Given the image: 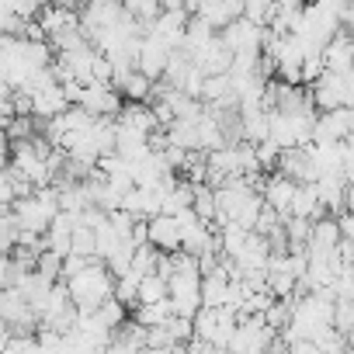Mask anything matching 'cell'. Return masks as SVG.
Segmentation results:
<instances>
[{
  "label": "cell",
  "instance_id": "5b68a950",
  "mask_svg": "<svg viewBox=\"0 0 354 354\" xmlns=\"http://www.w3.org/2000/svg\"><path fill=\"white\" fill-rule=\"evenodd\" d=\"M295 181H292V177H285L281 170H274L271 177H268V181L261 185V198H264V205L268 209H274L278 216H281V223L292 216V198H295Z\"/></svg>",
  "mask_w": 354,
  "mask_h": 354
},
{
  "label": "cell",
  "instance_id": "484cf974",
  "mask_svg": "<svg viewBox=\"0 0 354 354\" xmlns=\"http://www.w3.org/2000/svg\"><path fill=\"white\" fill-rule=\"evenodd\" d=\"M278 160H281V149H278L271 139L257 142V163H261V170H274V167H278Z\"/></svg>",
  "mask_w": 354,
  "mask_h": 354
},
{
  "label": "cell",
  "instance_id": "44dd1931",
  "mask_svg": "<svg viewBox=\"0 0 354 354\" xmlns=\"http://www.w3.org/2000/svg\"><path fill=\"white\" fill-rule=\"evenodd\" d=\"M70 254L87 257V261H94V257H97V236H94V230H91V226H77V230H73Z\"/></svg>",
  "mask_w": 354,
  "mask_h": 354
},
{
  "label": "cell",
  "instance_id": "7c38bea8",
  "mask_svg": "<svg viewBox=\"0 0 354 354\" xmlns=\"http://www.w3.org/2000/svg\"><path fill=\"white\" fill-rule=\"evenodd\" d=\"M323 66L330 73H351L354 70V39L347 32H337L323 49Z\"/></svg>",
  "mask_w": 354,
  "mask_h": 354
},
{
  "label": "cell",
  "instance_id": "4316f807",
  "mask_svg": "<svg viewBox=\"0 0 354 354\" xmlns=\"http://www.w3.org/2000/svg\"><path fill=\"white\" fill-rule=\"evenodd\" d=\"M323 73H326L323 56H306V59H302V84H309V87H313Z\"/></svg>",
  "mask_w": 354,
  "mask_h": 354
},
{
  "label": "cell",
  "instance_id": "52a82bcc",
  "mask_svg": "<svg viewBox=\"0 0 354 354\" xmlns=\"http://www.w3.org/2000/svg\"><path fill=\"white\" fill-rule=\"evenodd\" d=\"M80 108L91 111L94 118H115L122 111V94L111 84H87L80 94Z\"/></svg>",
  "mask_w": 354,
  "mask_h": 354
},
{
  "label": "cell",
  "instance_id": "8fae6325",
  "mask_svg": "<svg viewBox=\"0 0 354 354\" xmlns=\"http://www.w3.org/2000/svg\"><path fill=\"white\" fill-rule=\"evenodd\" d=\"M111 87H115L125 101H153V87H156V84L132 66V70H115Z\"/></svg>",
  "mask_w": 354,
  "mask_h": 354
},
{
  "label": "cell",
  "instance_id": "603a6c76",
  "mask_svg": "<svg viewBox=\"0 0 354 354\" xmlns=\"http://www.w3.org/2000/svg\"><path fill=\"white\" fill-rule=\"evenodd\" d=\"M274 11H278V0H243V18L254 25H268Z\"/></svg>",
  "mask_w": 354,
  "mask_h": 354
},
{
  "label": "cell",
  "instance_id": "f1b7e54d",
  "mask_svg": "<svg viewBox=\"0 0 354 354\" xmlns=\"http://www.w3.org/2000/svg\"><path fill=\"white\" fill-rule=\"evenodd\" d=\"M340 32H347L351 39H354V0L344 8V15H340Z\"/></svg>",
  "mask_w": 354,
  "mask_h": 354
},
{
  "label": "cell",
  "instance_id": "5bb4252c",
  "mask_svg": "<svg viewBox=\"0 0 354 354\" xmlns=\"http://www.w3.org/2000/svg\"><path fill=\"white\" fill-rule=\"evenodd\" d=\"M347 177L344 174H323L316 177V195H319V205L326 212H347L344 209V198H347Z\"/></svg>",
  "mask_w": 354,
  "mask_h": 354
},
{
  "label": "cell",
  "instance_id": "ba28073f",
  "mask_svg": "<svg viewBox=\"0 0 354 354\" xmlns=\"http://www.w3.org/2000/svg\"><path fill=\"white\" fill-rule=\"evenodd\" d=\"M146 230H149V247H156L160 254H177L181 250V226H177L174 216H153L146 219Z\"/></svg>",
  "mask_w": 354,
  "mask_h": 354
},
{
  "label": "cell",
  "instance_id": "ac0fdd59",
  "mask_svg": "<svg viewBox=\"0 0 354 354\" xmlns=\"http://www.w3.org/2000/svg\"><path fill=\"white\" fill-rule=\"evenodd\" d=\"M167 299V278L156 271V274H146L139 278V295H136V306H149V302H160Z\"/></svg>",
  "mask_w": 354,
  "mask_h": 354
},
{
  "label": "cell",
  "instance_id": "f546056e",
  "mask_svg": "<svg viewBox=\"0 0 354 354\" xmlns=\"http://www.w3.org/2000/svg\"><path fill=\"white\" fill-rule=\"evenodd\" d=\"M340 233H344V240L354 243V212H344L340 216Z\"/></svg>",
  "mask_w": 354,
  "mask_h": 354
},
{
  "label": "cell",
  "instance_id": "d6986e66",
  "mask_svg": "<svg viewBox=\"0 0 354 354\" xmlns=\"http://www.w3.org/2000/svg\"><path fill=\"white\" fill-rule=\"evenodd\" d=\"M156 268H160V250L149 247V243L136 247V254H132V268H129V271H136L139 278H146V274H156Z\"/></svg>",
  "mask_w": 354,
  "mask_h": 354
},
{
  "label": "cell",
  "instance_id": "e0dca14e",
  "mask_svg": "<svg viewBox=\"0 0 354 354\" xmlns=\"http://www.w3.org/2000/svg\"><path fill=\"white\" fill-rule=\"evenodd\" d=\"M35 21H39V28L46 32V39H53V35H59V32L80 25V18H77L73 11H63V8H53V4H46V8L39 11Z\"/></svg>",
  "mask_w": 354,
  "mask_h": 354
},
{
  "label": "cell",
  "instance_id": "7a4b0ae2",
  "mask_svg": "<svg viewBox=\"0 0 354 354\" xmlns=\"http://www.w3.org/2000/svg\"><path fill=\"white\" fill-rule=\"evenodd\" d=\"M313 104L319 111H333V108H354V70L351 73H323L313 91H309Z\"/></svg>",
  "mask_w": 354,
  "mask_h": 354
},
{
  "label": "cell",
  "instance_id": "2e32d148",
  "mask_svg": "<svg viewBox=\"0 0 354 354\" xmlns=\"http://www.w3.org/2000/svg\"><path fill=\"white\" fill-rule=\"evenodd\" d=\"M323 212H326V209L319 205L316 185H299V188H295V198H292V216L316 223V219H323Z\"/></svg>",
  "mask_w": 354,
  "mask_h": 354
},
{
  "label": "cell",
  "instance_id": "6da1fadb",
  "mask_svg": "<svg viewBox=\"0 0 354 354\" xmlns=\"http://www.w3.org/2000/svg\"><path fill=\"white\" fill-rule=\"evenodd\" d=\"M66 288H70V299L80 313H97L111 295H115V274L108 271L104 261H91L84 271H77L73 278H66Z\"/></svg>",
  "mask_w": 354,
  "mask_h": 354
},
{
  "label": "cell",
  "instance_id": "ffe728a7",
  "mask_svg": "<svg viewBox=\"0 0 354 354\" xmlns=\"http://www.w3.org/2000/svg\"><path fill=\"white\" fill-rule=\"evenodd\" d=\"M122 8H125V15H132L142 28H149L153 18L160 15V0H122Z\"/></svg>",
  "mask_w": 354,
  "mask_h": 354
},
{
  "label": "cell",
  "instance_id": "4dcf8cb0",
  "mask_svg": "<svg viewBox=\"0 0 354 354\" xmlns=\"http://www.w3.org/2000/svg\"><path fill=\"white\" fill-rule=\"evenodd\" d=\"M160 11H188V0H160Z\"/></svg>",
  "mask_w": 354,
  "mask_h": 354
},
{
  "label": "cell",
  "instance_id": "7402d4cb",
  "mask_svg": "<svg viewBox=\"0 0 354 354\" xmlns=\"http://www.w3.org/2000/svg\"><path fill=\"white\" fill-rule=\"evenodd\" d=\"M97 316H101V323H104V326L118 330V326H125V323H129V306H125V302H118V299L111 295V299L97 309Z\"/></svg>",
  "mask_w": 354,
  "mask_h": 354
},
{
  "label": "cell",
  "instance_id": "8992f818",
  "mask_svg": "<svg viewBox=\"0 0 354 354\" xmlns=\"http://www.w3.org/2000/svg\"><path fill=\"white\" fill-rule=\"evenodd\" d=\"M170 46H163L160 39H153V35H142V42H139V53H136V70L139 73H146L153 84L156 80H163V70H167V63H170Z\"/></svg>",
  "mask_w": 354,
  "mask_h": 354
},
{
  "label": "cell",
  "instance_id": "9c48e42d",
  "mask_svg": "<svg viewBox=\"0 0 354 354\" xmlns=\"http://www.w3.org/2000/svg\"><path fill=\"white\" fill-rule=\"evenodd\" d=\"M192 59H195V66L205 73V77H223V73H230V66H233V53L226 49V42L216 35L209 46H202L198 53H192Z\"/></svg>",
  "mask_w": 354,
  "mask_h": 354
},
{
  "label": "cell",
  "instance_id": "277c9868",
  "mask_svg": "<svg viewBox=\"0 0 354 354\" xmlns=\"http://www.w3.org/2000/svg\"><path fill=\"white\" fill-rule=\"evenodd\" d=\"M219 39L226 42V49L236 56V53H254V56H261L264 53V42H268V28L264 25H254V21H247V18H236L233 25H226L223 32H219Z\"/></svg>",
  "mask_w": 354,
  "mask_h": 354
},
{
  "label": "cell",
  "instance_id": "cb8c5ba5",
  "mask_svg": "<svg viewBox=\"0 0 354 354\" xmlns=\"http://www.w3.org/2000/svg\"><path fill=\"white\" fill-rule=\"evenodd\" d=\"M333 330L344 333V337L354 333V302H347V299L333 302Z\"/></svg>",
  "mask_w": 354,
  "mask_h": 354
},
{
  "label": "cell",
  "instance_id": "30bf717a",
  "mask_svg": "<svg viewBox=\"0 0 354 354\" xmlns=\"http://www.w3.org/2000/svg\"><path fill=\"white\" fill-rule=\"evenodd\" d=\"M115 125L118 129H129V132H139V136H153L160 122H156V115H153V108L146 101H129L115 115Z\"/></svg>",
  "mask_w": 354,
  "mask_h": 354
},
{
  "label": "cell",
  "instance_id": "3957f363",
  "mask_svg": "<svg viewBox=\"0 0 354 354\" xmlns=\"http://www.w3.org/2000/svg\"><path fill=\"white\" fill-rule=\"evenodd\" d=\"M274 337H278V330H271L264 323V316H243V319H236L230 354H264V351H271Z\"/></svg>",
  "mask_w": 354,
  "mask_h": 354
},
{
  "label": "cell",
  "instance_id": "9a60e30c",
  "mask_svg": "<svg viewBox=\"0 0 354 354\" xmlns=\"http://www.w3.org/2000/svg\"><path fill=\"white\" fill-rule=\"evenodd\" d=\"M70 243H73V216L70 212H59L53 219V226L46 230V250L66 257L70 254Z\"/></svg>",
  "mask_w": 354,
  "mask_h": 354
},
{
  "label": "cell",
  "instance_id": "83f0119b",
  "mask_svg": "<svg viewBox=\"0 0 354 354\" xmlns=\"http://www.w3.org/2000/svg\"><path fill=\"white\" fill-rule=\"evenodd\" d=\"M15 202H18V192H15V185H11V177L0 170V212H11Z\"/></svg>",
  "mask_w": 354,
  "mask_h": 354
},
{
  "label": "cell",
  "instance_id": "4fadbf2b",
  "mask_svg": "<svg viewBox=\"0 0 354 354\" xmlns=\"http://www.w3.org/2000/svg\"><path fill=\"white\" fill-rule=\"evenodd\" d=\"M66 108H70V101H66L63 84H53V87L32 94V118H35V122H49V118L63 115Z\"/></svg>",
  "mask_w": 354,
  "mask_h": 354
},
{
  "label": "cell",
  "instance_id": "d4e9b609",
  "mask_svg": "<svg viewBox=\"0 0 354 354\" xmlns=\"http://www.w3.org/2000/svg\"><path fill=\"white\" fill-rule=\"evenodd\" d=\"M35 271L46 274V278H53V281H63V257L53 254V250H42L39 261H35Z\"/></svg>",
  "mask_w": 354,
  "mask_h": 354
}]
</instances>
